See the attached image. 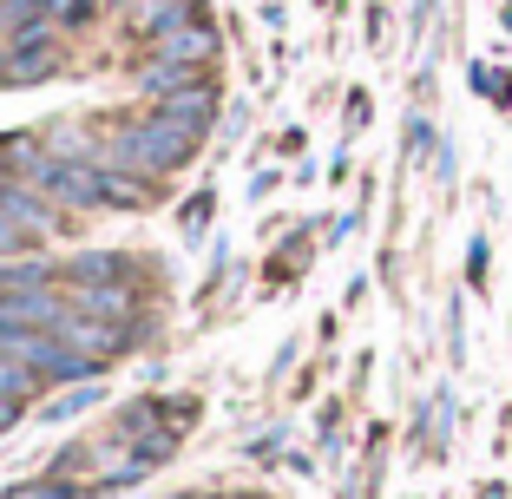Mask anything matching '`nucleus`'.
I'll return each mask as SVG.
<instances>
[{"instance_id":"1","label":"nucleus","mask_w":512,"mask_h":499,"mask_svg":"<svg viewBox=\"0 0 512 499\" xmlns=\"http://www.w3.org/2000/svg\"><path fill=\"white\" fill-rule=\"evenodd\" d=\"M191 152H197V132L171 125L165 112H151V119H132V125H119V132H112V165L145 171V178L191 165Z\"/></svg>"},{"instance_id":"2","label":"nucleus","mask_w":512,"mask_h":499,"mask_svg":"<svg viewBox=\"0 0 512 499\" xmlns=\"http://www.w3.org/2000/svg\"><path fill=\"white\" fill-rule=\"evenodd\" d=\"M0 204H7V217H14L27 237H46L53 230V197L33 191V184H14V178H0Z\"/></svg>"},{"instance_id":"3","label":"nucleus","mask_w":512,"mask_h":499,"mask_svg":"<svg viewBox=\"0 0 512 499\" xmlns=\"http://www.w3.org/2000/svg\"><path fill=\"white\" fill-rule=\"evenodd\" d=\"M158 112H165L171 125H184V132L204 138V125H211V112H217L211 79H197V86H184V92H171V99H158Z\"/></svg>"},{"instance_id":"4","label":"nucleus","mask_w":512,"mask_h":499,"mask_svg":"<svg viewBox=\"0 0 512 499\" xmlns=\"http://www.w3.org/2000/svg\"><path fill=\"white\" fill-rule=\"evenodd\" d=\"M197 20H204L197 0H138V27H145L151 40H171V33L197 27Z\"/></svg>"},{"instance_id":"5","label":"nucleus","mask_w":512,"mask_h":499,"mask_svg":"<svg viewBox=\"0 0 512 499\" xmlns=\"http://www.w3.org/2000/svg\"><path fill=\"white\" fill-rule=\"evenodd\" d=\"M73 309H86V316H99V322H125L132 296H125V283H79Z\"/></svg>"},{"instance_id":"6","label":"nucleus","mask_w":512,"mask_h":499,"mask_svg":"<svg viewBox=\"0 0 512 499\" xmlns=\"http://www.w3.org/2000/svg\"><path fill=\"white\" fill-rule=\"evenodd\" d=\"M217 53V33L197 20V27H184V33H171V40H158V60H178V66H204Z\"/></svg>"},{"instance_id":"7","label":"nucleus","mask_w":512,"mask_h":499,"mask_svg":"<svg viewBox=\"0 0 512 499\" xmlns=\"http://www.w3.org/2000/svg\"><path fill=\"white\" fill-rule=\"evenodd\" d=\"M66 276H73V289H79V283H119V276H125V257L92 250V257H73V270H66Z\"/></svg>"},{"instance_id":"8","label":"nucleus","mask_w":512,"mask_h":499,"mask_svg":"<svg viewBox=\"0 0 512 499\" xmlns=\"http://www.w3.org/2000/svg\"><path fill=\"white\" fill-rule=\"evenodd\" d=\"M33 381H40V375H33L27 362H14V355H0V394H7V401H27V394H33Z\"/></svg>"},{"instance_id":"9","label":"nucleus","mask_w":512,"mask_h":499,"mask_svg":"<svg viewBox=\"0 0 512 499\" xmlns=\"http://www.w3.org/2000/svg\"><path fill=\"white\" fill-rule=\"evenodd\" d=\"M486 263H493V250H486V237H473L467 243V283L473 289H486Z\"/></svg>"},{"instance_id":"10","label":"nucleus","mask_w":512,"mask_h":499,"mask_svg":"<svg viewBox=\"0 0 512 499\" xmlns=\"http://www.w3.org/2000/svg\"><path fill=\"white\" fill-rule=\"evenodd\" d=\"M427 145H434V125H427V119H407V158H421Z\"/></svg>"},{"instance_id":"11","label":"nucleus","mask_w":512,"mask_h":499,"mask_svg":"<svg viewBox=\"0 0 512 499\" xmlns=\"http://www.w3.org/2000/svg\"><path fill=\"white\" fill-rule=\"evenodd\" d=\"M20 243H33V237L14 224V217H7V204H0V250H20Z\"/></svg>"},{"instance_id":"12","label":"nucleus","mask_w":512,"mask_h":499,"mask_svg":"<svg viewBox=\"0 0 512 499\" xmlns=\"http://www.w3.org/2000/svg\"><path fill=\"white\" fill-rule=\"evenodd\" d=\"M20 408H27V401H7V394H0V427L14 421V414H20Z\"/></svg>"},{"instance_id":"13","label":"nucleus","mask_w":512,"mask_h":499,"mask_svg":"<svg viewBox=\"0 0 512 499\" xmlns=\"http://www.w3.org/2000/svg\"><path fill=\"white\" fill-rule=\"evenodd\" d=\"M499 27H506V33H512V0H506V7H499Z\"/></svg>"}]
</instances>
